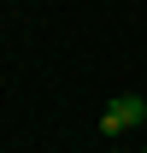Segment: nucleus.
I'll return each instance as SVG.
<instances>
[{
    "label": "nucleus",
    "mask_w": 147,
    "mask_h": 153,
    "mask_svg": "<svg viewBox=\"0 0 147 153\" xmlns=\"http://www.w3.org/2000/svg\"><path fill=\"white\" fill-rule=\"evenodd\" d=\"M135 124H147V100H141V94H118V100L106 106V118H100L106 135H124V130H135Z\"/></svg>",
    "instance_id": "nucleus-1"
},
{
    "label": "nucleus",
    "mask_w": 147,
    "mask_h": 153,
    "mask_svg": "<svg viewBox=\"0 0 147 153\" xmlns=\"http://www.w3.org/2000/svg\"><path fill=\"white\" fill-rule=\"evenodd\" d=\"M141 153H147V147H141Z\"/></svg>",
    "instance_id": "nucleus-3"
},
{
    "label": "nucleus",
    "mask_w": 147,
    "mask_h": 153,
    "mask_svg": "<svg viewBox=\"0 0 147 153\" xmlns=\"http://www.w3.org/2000/svg\"><path fill=\"white\" fill-rule=\"evenodd\" d=\"M112 153H118V147H112Z\"/></svg>",
    "instance_id": "nucleus-2"
}]
</instances>
